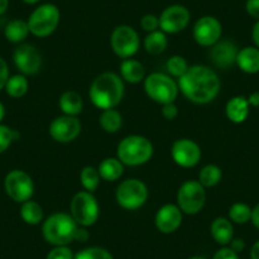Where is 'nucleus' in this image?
Wrapping results in <instances>:
<instances>
[{"label":"nucleus","instance_id":"21","mask_svg":"<svg viewBox=\"0 0 259 259\" xmlns=\"http://www.w3.org/2000/svg\"><path fill=\"white\" fill-rule=\"evenodd\" d=\"M211 236L220 245H229L234 239V226L229 219L218 218L211 224Z\"/></svg>","mask_w":259,"mask_h":259},{"label":"nucleus","instance_id":"30","mask_svg":"<svg viewBox=\"0 0 259 259\" xmlns=\"http://www.w3.org/2000/svg\"><path fill=\"white\" fill-rule=\"evenodd\" d=\"M221 178H223V171H221L220 166L215 165V164H208V165L203 166L198 174V182L205 188L218 186L221 182Z\"/></svg>","mask_w":259,"mask_h":259},{"label":"nucleus","instance_id":"32","mask_svg":"<svg viewBox=\"0 0 259 259\" xmlns=\"http://www.w3.org/2000/svg\"><path fill=\"white\" fill-rule=\"evenodd\" d=\"M229 220L231 223L239 224V225H243V224L249 223L251 220V208L250 206H248L246 203L243 202H236L229 210Z\"/></svg>","mask_w":259,"mask_h":259},{"label":"nucleus","instance_id":"44","mask_svg":"<svg viewBox=\"0 0 259 259\" xmlns=\"http://www.w3.org/2000/svg\"><path fill=\"white\" fill-rule=\"evenodd\" d=\"M251 224L259 230V203L251 208Z\"/></svg>","mask_w":259,"mask_h":259},{"label":"nucleus","instance_id":"4","mask_svg":"<svg viewBox=\"0 0 259 259\" xmlns=\"http://www.w3.org/2000/svg\"><path fill=\"white\" fill-rule=\"evenodd\" d=\"M153 154L154 146L151 141L140 135L127 136L117 146V158L123 165H144L153 158Z\"/></svg>","mask_w":259,"mask_h":259},{"label":"nucleus","instance_id":"10","mask_svg":"<svg viewBox=\"0 0 259 259\" xmlns=\"http://www.w3.org/2000/svg\"><path fill=\"white\" fill-rule=\"evenodd\" d=\"M4 189L11 200L17 203H23L33 196L34 183L28 173L21 169H14L6 176Z\"/></svg>","mask_w":259,"mask_h":259},{"label":"nucleus","instance_id":"45","mask_svg":"<svg viewBox=\"0 0 259 259\" xmlns=\"http://www.w3.org/2000/svg\"><path fill=\"white\" fill-rule=\"evenodd\" d=\"M251 38H253L254 46L259 49V21L254 23L253 29H251Z\"/></svg>","mask_w":259,"mask_h":259},{"label":"nucleus","instance_id":"8","mask_svg":"<svg viewBox=\"0 0 259 259\" xmlns=\"http://www.w3.org/2000/svg\"><path fill=\"white\" fill-rule=\"evenodd\" d=\"M70 215L79 226L88 228L94 225L99 218V205L91 192H78L71 200Z\"/></svg>","mask_w":259,"mask_h":259},{"label":"nucleus","instance_id":"19","mask_svg":"<svg viewBox=\"0 0 259 259\" xmlns=\"http://www.w3.org/2000/svg\"><path fill=\"white\" fill-rule=\"evenodd\" d=\"M225 112L226 117H228L233 123L239 124L245 122L249 116V112H250V106H249L246 97H233V98L226 103Z\"/></svg>","mask_w":259,"mask_h":259},{"label":"nucleus","instance_id":"23","mask_svg":"<svg viewBox=\"0 0 259 259\" xmlns=\"http://www.w3.org/2000/svg\"><path fill=\"white\" fill-rule=\"evenodd\" d=\"M59 107L62 113L66 114V116L76 117L83 111L84 102L80 94L74 91H68L62 93L60 97Z\"/></svg>","mask_w":259,"mask_h":259},{"label":"nucleus","instance_id":"34","mask_svg":"<svg viewBox=\"0 0 259 259\" xmlns=\"http://www.w3.org/2000/svg\"><path fill=\"white\" fill-rule=\"evenodd\" d=\"M74 259H113V255L101 246H91L76 253Z\"/></svg>","mask_w":259,"mask_h":259},{"label":"nucleus","instance_id":"50","mask_svg":"<svg viewBox=\"0 0 259 259\" xmlns=\"http://www.w3.org/2000/svg\"><path fill=\"white\" fill-rule=\"evenodd\" d=\"M23 3L28 4V6H34V4H37L39 2V0H22Z\"/></svg>","mask_w":259,"mask_h":259},{"label":"nucleus","instance_id":"9","mask_svg":"<svg viewBox=\"0 0 259 259\" xmlns=\"http://www.w3.org/2000/svg\"><path fill=\"white\" fill-rule=\"evenodd\" d=\"M206 203L205 187L198 181H187L179 187L177 193V206L187 215L201 212Z\"/></svg>","mask_w":259,"mask_h":259},{"label":"nucleus","instance_id":"35","mask_svg":"<svg viewBox=\"0 0 259 259\" xmlns=\"http://www.w3.org/2000/svg\"><path fill=\"white\" fill-rule=\"evenodd\" d=\"M17 138H18V134L14 130L0 123V154L6 153Z\"/></svg>","mask_w":259,"mask_h":259},{"label":"nucleus","instance_id":"26","mask_svg":"<svg viewBox=\"0 0 259 259\" xmlns=\"http://www.w3.org/2000/svg\"><path fill=\"white\" fill-rule=\"evenodd\" d=\"M144 46L148 54L154 55H160L168 47V38H166V34L163 31L158 29V31L150 32L148 36L145 37V41H144Z\"/></svg>","mask_w":259,"mask_h":259},{"label":"nucleus","instance_id":"36","mask_svg":"<svg viewBox=\"0 0 259 259\" xmlns=\"http://www.w3.org/2000/svg\"><path fill=\"white\" fill-rule=\"evenodd\" d=\"M46 259H74V254L68 245L55 246L49 251Z\"/></svg>","mask_w":259,"mask_h":259},{"label":"nucleus","instance_id":"40","mask_svg":"<svg viewBox=\"0 0 259 259\" xmlns=\"http://www.w3.org/2000/svg\"><path fill=\"white\" fill-rule=\"evenodd\" d=\"M9 68L6 60L0 56V91L6 88V84L9 79Z\"/></svg>","mask_w":259,"mask_h":259},{"label":"nucleus","instance_id":"51","mask_svg":"<svg viewBox=\"0 0 259 259\" xmlns=\"http://www.w3.org/2000/svg\"><path fill=\"white\" fill-rule=\"evenodd\" d=\"M188 259H206V258H203V256L196 255V256H191V258H188Z\"/></svg>","mask_w":259,"mask_h":259},{"label":"nucleus","instance_id":"29","mask_svg":"<svg viewBox=\"0 0 259 259\" xmlns=\"http://www.w3.org/2000/svg\"><path fill=\"white\" fill-rule=\"evenodd\" d=\"M99 124L108 134H116L122 127V114L114 108L104 109L99 117Z\"/></svg>","mask_w":259,"mask_h":259},{"label":"nucleus","instance_id":"12","mask_svg":"<svg viewBox=\"0 0 259 259\" xmlns=\"http://www.w3.org/2000/svg\"><path fill=\"white\" fill-rule=\"evenodd\" d=\"M191 21V13L186 7L174 4L161 12L159 17V28L164 33L176 34L184 31Z\"/></svg>","mask_w":259,"mask_h":259},{"label":"nucleus","instance_id":"1","mask_svg":"<svg viewBox=\"0 0 259 259\" xmlns=\"http://www.w3.org/2000/svg\"><path fill=\"white\" fill-rule=\"evenodd\" d=\"M179 91L188 101L196 104H207L215 101L221 89L218 74L205 65H193L178 79Z\"/></svg>","mask_w":259,"mask_h":259},{"label":"nucleus","instance_id":"33","mask_svg":"<svg viewBox=\"0 0 259 259\" xmlns=\"http://www.w3.org/2000/svg\"><path fill=\"white\" fill-rule=\"evenodd\" d=\"M188 68L189 66L187 60L183 56H179V55H174L166 61V70L174 78H182L187 73Z\"/></svg>","mask_w":259,"mask_h":259},{"label":"nucleus","instance_id":"13","mask_svg":"<svg viewBox=\"0 0 259 259\" xmlns=\"http://www.w3.org/2000/svg\"><path fill=\"white\" fill-rule=\"evenodd\" d=\"M16 68L23 75H36L42 66V56L38 50L29 44H21L13 52Z\"/></svg>","mask_w":259,"mask_h":259},{"label":"nucleus","instance_id":"47","mask_svg":"<svg viewBox=\"0 0 259 259\" xmlns=\"http://www.w3.org/2000/svg\"><path fill=\"white\" fill-rule=\"evenodd\" d=\"M250 258L251 259H259V240L253 244L250 249Z\"/></svg>","mask_w":259,"mask_h":259},{"label":"nucleus","instance_id":"41","mask_svg":"<svg viewBox=\"0 0 259 259\" xmlns=\"http://www.w3.org/2000/svg\"><path fill=\"white\" fill-rule=\"evenodd\" d=\"M245 11L249 17L259 21V0H246Z\"/></svg>","mask_w":259,"mask_h":259},{"label":"nucleus","instance_id":"25","mask_svg":"<svg viewBox=\"0 0 259 259\" xmlns=\"http://www.w3.org/2000/svg\"><path fill=\"white\" fill-rule=\"evenodd\" d=\"M99 176L107 182H114L123 174V164L118 158H106L98 166Z\"/></svg>","mask_w":259,"mask_h":259},{"label":"nucleus","instance_id":"49","mask_svg":"<svg viewBox=\"0 0 259 259\" xmlns=\"http://www.w3.org/2000/svg\"><path fill=\"white\" fill-rule=\"evenodd\" d=\"M4 117H6V107H4V104L0 102V123H2V121L4 119Z\"/></svg>","mask_w":259,"mask_h":259},{"label":"nucleus","instance_id":"2","mask_svg":"<svg viewBox=\"0 0 259 259\" xmlns=\"http://www.w3.org/2000/svg\"><path fill=\"white\" fill-rule=\"evenodd\" d=\"M124 94L123 80L114 73H103L97 76L89 88V99L97 108H116Z\"/></svg>","mask_w":259,"mask_h":259},{"label":"nucleus","instance_id":"48","mask_svg":"<svg viewBox=\"0 0 259 259\" xmlns=\"http://www.w3.org/2000/svg\"><path fill=\"white\" fill-rule=\"evenodd\" d=\"M9 7V0H0V16H3Z\"/></svg>","mask_w":259,"mask_h":259},{"label":"nucleus","instance_id":"38","mask_svg":"<svg viewBox=\"0 0 259 259\" xmlns=\"http://www.w3.org/2000/svg\"><path fill=\"white\" fill-rule=\"evenodd\" d=\"M161 113H163L164 118H166L168 121H173V119L177 118L178 116V108L177 106L173 103H166L161 106Z\"/></svg>","mask_w":259,"mask_h":259},{"label":"nucleus","instance_id":"43","mask_svg":"<svg viewBox=\"0 0 259 259\" xmlns=\"http://www.w3.org/2000/svg\"><path fill=\"white\" fill-rule=\"evenodd\" d=\"M88 238H89L88 231H87L83 226H79L78 230H76V234H75V240L80 241V243H84V241L88 240Z\"/></svg>","mask_w":259,"mask_h":259},{"label":"nucleus","instance_id":"27","mask_svg":"<svg viewBox=\"0 0 259 259\" xmlns=\"http://www.w3.org/2000/svg\"><path fill=\"white\" fill-rule=\"evenodd\" d=\"M21 218L28 225H38L44 220V208L34 201H26L21 206Z\"/></svg>","mask_w":259,"mask_h":259},{"label":"nucleus","instance_id":"15","mask_svg":"<svg viewBox=\"0 0 259 259\" xmlns=\"http://www.w3.org/2000/svg\"><path fill=\"white\" fill-rule=\"evenodd\" d=\"M49 133L55 141L61 144H68L75 140L81 133V123L78 117L62 116L56 117L51 122Z\"/></svg>","mask_w":259,"mask_h":259},{"label":"nucleus","instance_id":"42","mask_svg":"<svg viewBox=\"0 0 259 259\" xmlns=\"http://www.w3.org/2000/svg\"><path fill=\"white\" fill-rule=\"evenodd\" d=\"M230 248L233 249L235 253H240V251L244 250V248H245V243H244L243 239H233L230 243Z\"/></svg>","mask_w":259,"mask_h":259},{"label":"nucleus","instance_id":"14","mask_svg":"<svg viewBox=\"0 0 259 259\" xmlns=\"http://www.w3.org/2000/svg\"><path fill=\"white\" fill-rule=\"evenodd\" d=\"M223 34L220 21L212 16L201 17L193 26V38L200 46L212 47L218 44Z\"/></svg>","mask_w":259,"mask_h":259},{"label":"nucleus","instance_id":"17","mask_svg":"<svg viewBox=\"0 0 259 259\" xmlns=\"http://www.w3.org/2000/svg\"><path fill=\"white\" fill-rule=\"evenodd\" d=\"M183 221V212L173 203L161 206L155 215V226L160 233L171 234L178 230Z\"/></svg>","mask_w":259,"mask_h":259},{"label":"nucleus","instance_id":"22","mask_svg":"<svg viewBox=\"0 0 259 259\" xmlns=\"http://www.w3.org/2000/svg\"><path fill=\"white\" fill-rule=\"evenodd\" d=\"M121 78L130 84H138L145 80L146 73L144 65L134 59H124L121 62Z\"/></svg>","mask_w":259,"mask_h":259},{"label":"nucleus","instance_id":"18","mask_svg":"<svg viewBox=\"0 0 259 259\" xmlns=\"http://www.w3.org/2000/svg\"><path fill=\"white\" fill-rule=\"evenodd\" d=\"M239 49L233 41H219L211 49L210 57L212 64L216 68L229 69L234 64H236V56H238Z\"/></svg>","mask_w":259,"mask_h":259},{"label":"nucleus","instance_id":"31","mask_svg":"<svg viewBox=\"0 0 259 259\" xmlns=\"http://www.w3.org/2000/svg\"><path fill=\"white\" fill-rule=\"evenodd\" d=\"M101 176H99L98 169L94 168V166H84L83 170L80 171V182L83 188L87 192H91L93 193L99 186V182H101Z\"/></svg>","mask_w":259,"mask_h":259},{"label":"nucleus","instance_id":"5","mask_svg":"<svg viewBox=\"0 0 259 259\" xmlns=\"http://www.w3.org/2000/svg\"><path fill=\"white\" fill-rule=\"evenodd\" d=\"M60 9L52 3H45L37 7L29 16V32L38 38H45L54 33L60 24Z\"/></svg>","mask_w":259,"mask_h":259},{"label":"nucleus","instance_id":"16","mask_svg":"<svg viewBox=\"0 0 259 259\" xmlns=\"http://www.w3.org/2000/svg\"><path fill=\"white\" fill-rule=\"evenodd\" d=\"M171 158L177 165L182 168H193L202 156L200 145L191 139H179L171 145Z\"/></svg>","mask_w":259,"mask_h":259},{"label":"nucleus","instance_id":"20","mask_svg":"<svg viewBox=\"0 0 259 259\" xmlns=\"http://www.w3.org/2000/svg\"><path fill=\"white\" fill-rule=\"evenodd\" d=\"M236 65L245 74L259 73V49L255 46H246L239 50Z\"/></svg>","mask_w":259,"mask_h":259},{"label":"nucleus","instance_id":"6","mask_svg":"<svg viewBox=\"0 0 259 259\" xmlns=\"http://www.w3.org/2000/svg\"><path fill=\"white\" fill-rule=\"evenodd\" d=\"M144 89L150 99L159 104L173 103L179 93L178 83L163 73H153L144 80Z\"/></svg>","mask_w":259,"mask_h":259},{"label":"nucleus","instance_id":"28","mask_svg":"<svg viewBox=\"0 0 259 259\" xmlns=\"http://www.w3.org/2000/svg\"><path fill=\"white\" fill-rule=\"evenodd\" d=\"M29 88L28 80H27L26 75L23 74H16V75L9 76L8 81L6 84V92L9 97L12 98H22L27 94Z\"/></svg>","mask_w":259,"mask_h":259},{"label":"nucleus","instance_id":"24","mask_svg":"<svg viewBox=\"0 0 259 259\" xmlns=\"http://www.w3.org/2000/svg\"><path fill=\"white\" fill-rule=\"evenodd\" d=\"M29 33L28 23L23 19H13L4 28V36L12 44H22Z\"/></svg>","mask_w":259,"mask_h":259},{"label":"nucleus","instance_id":"46","mask_svg":"<svg viewBox=\"0 0 259 259\" xmlns=\"http://www.w3.org/2000/svg\"><path fill=\"white\" fill-rule=\"evenodd\" d=\"M246 99L250 107H259V92H253Z\"/></svg>","mask_w":259,"mask_h":259},{"label":"nucleus","instance_id":"39","mask_svg":"<svg viewBox=\"0 0 259 259\" xmlns=\"http://www.w3.org/2000/svg\"><path fill=\"white\" fill-rule=\"evenodd\" d=\"M212 259H240L239 254L235 253L230 246H224V248L219 249L215 253Z\"/></svg>","mask_w":259,"mask_h":259},{"label":"nucleus","instance_id":"37","mask_svg":"<svg viewBox=\"0 0 259 259\" xmlns=\"http://www.w3.org/2000/svg\"><path fill=\"white\" fill-rule=\"evenodd\" d=\"M141 28L146 31L148 33L159 29V17L154 16V14H145L140 21Z\"/></svg>","mask_w":259,"mask_h":259},{"label":"nucleus","instance_id":"11","mask_svg":"<svg viewBox=\"0 0 259 259\" xmlns=\"http://www.w3.org/2000/svg\"><path fill=\"white\" fill-rule=\"evenodd\" d=\"M111 47L121 59H131L140 49V37L133 27L122 24L112 32Z\"/></svg>","mask_w":259,"mask_h":259},{"label":"nucleus","instance_id":"3","mask_svg":"<svg viewBox=\"0 0 259 259\" xmlns=\"http://www.w3.org/2000/svg\"><path fill=\"white\" fill-rule=\"evenodd\" d=\"M79 225L73 216L65 212L52 213L42 225V235L49 244L54 246L69 245L75 240Z\"/></svg>","mask_w":259,"mask_h":259},{"label":"nucleus","instance_id":"7","mask_svg":"<svg viewBox=\"0 0 259 259\" xmlns=\"http://www.w3.org/2000/svg\"><path fill=\"white\" fill-rule=\"evenodd\" d=\"M148 198L149 189L146 184L140 179H126L117 187L116 201L124 210H139L145 205Z\"/></svg>","mask_w":259,"mask_h":259}]
</instances>
